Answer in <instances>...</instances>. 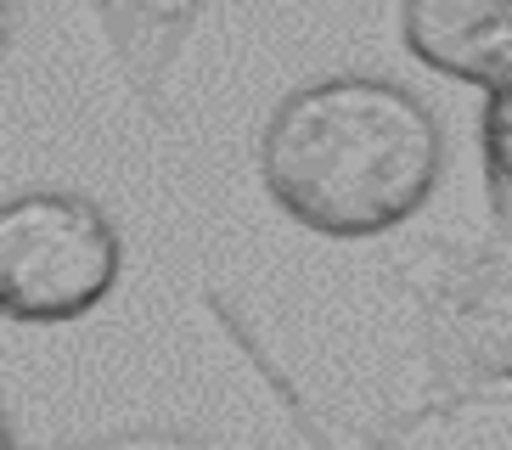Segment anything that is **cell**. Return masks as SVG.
Segmentation results:
<instances>
[{"mask_svg":"<svg viewBox=\"0 0 512 450\" xmlns=\"http://www.w3.org/2000/svg\"><path fill=\"white\" fill-rule=\"evenodd\" d=\"M400 40L422 68L496 90L512 79V0H400Z\"/></svg>","mask_w":512,"mask_h":450,"instance_id":"4","label":"cell"},{"mask_svg":"<svg viewBox=\"0 0 512 450\" xmlns=\"http://www.w3.org/2000/svg\"><path fill=\"white\" fill-rule=\"evenodd\" d=\"M259 175L265 192L321 237H389L434 197L445 130L400 79L327 74L276 102L259 130Z\"/></svg>","mask_w":512,"mask_h":450,"instance_id":"1","label":"cell"},{"mask_svg":"<svg viewBox=\"0 0 512 450\" xmlns=\"http://www.w3.org/2000/svg\"><path fill=\"white\" fill-rule=\"evenodd\" d=\"M406 287L422 310L434 366V405L422 417L512 389V231L496 225L484 242L422 254L406 270Z\"/></svg>","mask_w":512,"mask_h":450,"instance_id":"2","label":"cell"},{"mask_svg":"<svg viewBox=\"0 0 512 450\" xmlns=\"http://www.w3.org/2000/svg\"><path fill=\"white\" fill-rule=\"evenodd\" d=\"M96 12H102V29L113 40L130 96L158 113L169 68L186 51V34L197 29V17L209 12V0H96Z\"/></svg>","mask_w":512,"mask_h":450,"instance_id":"5","label":"cell"},{"mask_svg":"<svg viewBox=\"0 0 512 450\" xmlns=\"http://www.w3.org/2000/svg\"><path fill=\"white\" fill-rule=\"evenodd\" d=\"M484 192H490V214L501 231H512V79L484 96Z\"/></svg>","mask_w":512,"mask_h":450,"instance_id":"7","label":"cell"},{"mask_svg":"<svg viewBox=\"0 0 512 450\" xmlns=\"http://www.w3.org/2000/svg\"><path fill=\"white\" fill-rule=\"evenodd\" d=\"M209 310H214V321H220L231 338H237V349L248 355V366L265 377V389L282 400V411H287V422L299 428L304 450H400L394 439H377V434H366V428H355V422H344V417H332V411H321V405L310 400L299 383H293V372H287L282 360L265 349V338L248 327V315H242L237 304L226 299V293H214V287H209Z\"/></svg>","mask_w":512,"mask_h":450,"instance_id":"6","label":"cell"},{"mask_svg":"<svg viewBox=\"0 0 512 450\" xmlns=\"http://www.w3.org/2000/svg\"><path fill=\"white\" fill-rule=\"evenodd\" d=\"M119 231L79 192H23L0 209V304L12 321H79L113 293Z\"/></svg>","mask_w":512,"mask_h":450,"instance_id":"3","label":"cell"},{"mask_svg":"<svg viewBox=\"0 0 512 450\" xmlns=\"http://www.w3.org/2000/svg\"><path fill=\"white\" fill-rule=\"evenodd\" d=\"M91 450H203V445H186V439H113V445H91Z\"/></svg>","mask_w":512,"mask_h":450,"instance_id":"8","label":"cell"}]
</instances>
